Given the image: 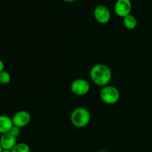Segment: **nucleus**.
Segmentation results:
<instances>
[{
	"instance_id": "nucleus-1",
	"label": "nucleus",
	"mask_w": 152,
	"mask_h": 152,
	"mask_svg": "<svg viewBox=\"0 0 152 152\" xmlns=\"http://www.w3.org/2000/svg\"><path fill=\"white\" fill-rule=\"evenodd\" d=\"M90 77L95 85L100 87L108 86L112 78V72L105 64H96L90 71Z\"/></svg>"
},
{
	"instance_id": "nucleus-2",
	"label": "nucleus",
	"mask_w": 152,
	"mask_h": 152,
	"mask_svg": "<svg viewBox=\"0 0 152 152\" xmlns=\"http://www.w3.org/2000/svg\"><path fill=\"white\" fill-rule=\"evenodd\" d=\"M90 111L84 107H78L72 111L71 114V122L77 128H84L91 121Z\"/></svg>"
},
{
	"instance_id": "nucleus-3",
	"label": "nucleus",
	"mask_w": 152,
	"mask_h": 152,
	"mask_svg": "<svg viewBox=\"0 0 152 152\" xmlns=\"http://www.w3.org/2000/svg\"><path fill=\"white\" fill-rule=\"evenodd\" d=\"M99 96L104 103L107 105H114L120 100V93L117 88L108 85L101 89Z\"/></svg>"
},
{
	"instance_id": "nucleus-4",
	"label": "nucleus",
	"mask_w": 152,
	"mask_h": 152,
	"mask_svg": "<svg viewBox=\"0 0 152 152\" xmlns=\"http://www.w3.org/2000/svg\"><path fill=\"white\" fill-rule=\"evenodd\" d=\"M90 83L85 79H77L71 85V91L77 96H85L90 91Z\"/></svg>"
},
{
	"instance_id": "nucleus-5",
	"label": "nucleus",
	"mask_w": 152,
	"mask_h": 152,
	"mask_svg": "<svg viewBox=\"0 0 152 152\" xmlns=\"http://www.w3.org/2000/svg\"><path fill=\"white\" fill-rule=\"evenodd\" d=\"M94 16L96 22L102 25H105L111 19V12L106 6L99 4L94 10Z\"/></svg>"
},
{
	"instance_id": "nucleus-6",
	"label": "nucleus",
	"mask_w": 152,
	"mask_h": 152,
	"mask_svg": "<svg viewBox=\"0 0 152 152\" xmlns=\"http://www.w3.org/2000/svg\"><path fill=\"white\" fill-rule=\"evenodd\" d=\"M31 120V116L28 111L25 110H21L17 111L13 114L12 117L13 126H16L19 128H24L29 125Z\"/></svg>"
},
{
	"instance_id": "nucleus-7",
	"label": "nucleus",
	"mask_w": 152,
	"mask_h": 152,
	"mask_svg": "<svg viewBox=\"0 0 152 152\" xmlns=\"http://www.w3.org/2000/svg\"><path fill=\"white\" fill-rule=\"evenodd\" d=\"M132 3L131 0H117L114 5V12L119 17L124 18L131 14Z\"/></svg>"
},
{
	"instance_id": "nucleus-8",
	"label": "nucleus",
	"mask_w": 152,
	"mask_h": 152,
	"mask_svg": "<svg viewBox=\"0 0 152 152\" xmlns=\"http://www.w3.org/2000/svg\"><path fill=\"white\" fill-rule=\"evenodd\" d=\"M17 143L16 137H13L10 133H5L1 134L0 137V145L2 147L3 150H10Z\"/></svg>"
},
{
	"instance_id": "nucleus-9",
	"label": "nucleus",
	"mask_w": 152,
	"mask_h": 152,
	"mask_svg": "<svg viewBox=\"0 0 152 152\" xmlns=\"http://www.w3.org/2000/svg\"><path fill=\"white\" fill-rule=\"evenodd\" d=\"M13 121L11 117L7 115H0V134L8 133L13 127Z\"/></svg>"
},
{
	"instance_id": "nucleus-10",
	"label": "nucleus",
	"mask_w": 152,
	"mask_h": 152,
	"mask_svg": "<svg viewBox=\"0 0 152 152\" xmlns=\"http://www.w3.org/2000/svg\"><path fill=\"white\" fill-rule=\"evenodd\" d=\"M123 25L128 30H134L137 25V20L134 15L129 14L123 18Z\"/></svg>"
},
{
	"instance_id": "nucleus-11",
	"label": "nucleus",
	"mask_w": 152,
	"mask_h": 152,
	"mask_svg": "<svg viewBox=\"0 0 152 152\" xmlns=\"http://www.w3.org/2000/svg\"><path fill=\"white\" fill-rule=\"evenodd\" d=\"M11 152H31V148L25 142H17L12 148Z\"/></svg>"
},
{
	"instance_id": "nucleus-12",
	"label": "nucleus",
	"mask_w": 152,
	"mask_h": 152,
	"mask_svg": "<svg viewBox=\"0 0 152 152\" xmlns=\"http://www.w3.org/2000/svg\"><path fill=\"white\" fill-rule=\"evenodd\" d=\"M11 81V76L7 71H3L0 73V83L2 85H7Z\"/></svg>"
},
{
	"instance_id": "nucleus-13",
	"label": "nucleus",
	"mask_w": 152,
	"mask_h": 152,
	"mask_svg": "<svg viewBox=\"0 0 152 152\" xmlns=\"http://www.w3.org/2000/svg\"><path fill=\"white\" fill-rule=\"evenodd\" d=\"M9 133H10V134L13 135V137H17L19 136V134H20L21 133L20 128L17 127V126H13V127L11 128V129L10 130Z\"/></svg>"
},
{
	"instance_id": "nucleus-14",
	"label": "nucleus",
	"mask_w": 152,
	"mask_h": 152,
	"mask_svg": "<svg viewBox=\"0 0 152 152\" xmlns=\"http://www.w3.org/2000/svg\"><path fill=\"white\" fill-rule=\"evenodd\" d=\"M4 71V63L1 59H0V73Z\"/></svg>"
},
{
	"instance_id": "nucleus-15",
	"label": "nucleus",
	"mask_w": 152,
	"mask_h": 152,
	"mask_svg": "<svg viewBox=\"0 0 152 152\" xmlns=\"http://www.w3.org/2000/svg\"><path fill=\"white\" fill-rule=\"evenodd\" d=\"M62 1H65V2H73V1H76V0H62Z\"/></svg>"
},
{
	"instance_id": "nucleus-16",
	"label": "nucleus",
	"mask_w": 152,
	"mask_h": 152,
	"mask_svg": "<svg viewBox=\"0 0 152 152\" xmlns=\"http://www.w3.org/2000/svg\"><path fill=\"white\" fill-rule=\"evenodd\" d=\"M2 152H11L10 150H3Z\"/></svg>"
},
{
	"instance_id": "nucleus-17",
	"label": "nucleus",
	"mask_w": 152,
	"mask_h": 152,
	"mask_svg": "<svg viewBox=\"0 0 152 152\" xmlns=\"http://www.w3.org/2000/svg\"><path fill=\"white\" fill-rule=\"evenodd\" d=\"M2 151H3V148L1 146V145H0V152H2Z\"/></svg>"
},
{
	"instance_id": "nucleus-18",
	"label": "nucleus",
	"mask_w": 152,
	"mask_h": 152,
	"mask_svg": "<svg viewBox=\"0 0 152 152\" xmlns=\"http://www.w3.org/2000/svg\"><path fill=\"white\" fill-rule=\"evenodd\" d=\"M98 152H107V151H98Z\"/></svg>"
}]
</instances>
